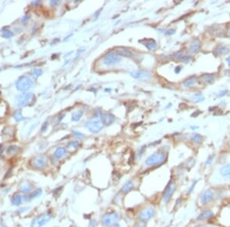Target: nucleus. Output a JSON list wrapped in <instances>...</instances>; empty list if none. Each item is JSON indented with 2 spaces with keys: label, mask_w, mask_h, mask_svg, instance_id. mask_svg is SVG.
Segmentation results:
<instances>
[{
  "label": "nucleus",
  "mask_w": 230,
  "mask_h": 227,
  "mask_svg": "<svg viewBox=\"0 0 230 227\" xmlns=\"http://www.w3.org/2000/svg\"><path fill=\"white\" fill-rule=\"evenodd\" d=\"M166 160V156L163 153L161 152H156L153 154L146 161V164L147 166H157L163 164Z\"/></svg>",
  "instance_id": "f257e3e1"
},
{
  "label": "nucleus",
  "mask_w": 230,
  "mask_h": 227,
  "mask_svg": "<svg viewBox=\"0 0 230 227\" xmlns=\"http://www.w3.org/2000/svg\"><path fill=\"white\" fill-rule=\"evenodd\" d=\"M120 57L113 52H109L106 54L103 58V63L106 66H113L118 64L120 62Z\"/></svg>",
  "instance_id": "f03ea898"
},
{
  "label": "nucleus",
  "mask_w": 230,
  "mask_h": 227,
  "mask_svg": "<svg viewBox=\"0 0 230 227\" xmlns=\"http://www.w3.org/2000/svg\"><path fill=\"white\" fill-rule=\"evenodd\" d=\"M32 86V81L31 79L26 76L21 77L17 81L16 87L19 91H26L28 89H30Z\"/></svg>",
  "instance_id": "7ed1b4c3"
},
{
  "label": "nucleus",
  "mask_w": 230,
  "mask_h": 227,
  "mask_svg": "<svg viewBox=\"0 0 230 227\" xmlns=\"http://www.w3.org/2000/svg\"><path fill=\"white\" fill-rule=\"evenodd\" d=\"M51 219V214L47 213L45 214L41 215L39 217H36L32 220L31 223V227H42L49 222V220Z\"/></svg>",
  "instance_id": "20e7f679"
},
{
  "label": "nucleus",
  "mask_w": 230,
  "mask_h": 227,
  "mask_svg": "<svg viewBox=\"0 0 230 227\" xmlns=\"http://www.w3.org/2000/svg\"><path fill=\"white\" fill-rule=\"evenodd\" d=\"M104 124L100 120H90L87 122L86 127L89 129V131L93 133H98L101 132L104 128Z\"/></svg>",
  "instance_id": "39448f33"
},
{
  "label": "nucleus",
  "mask_w": 230,
  "mask_h": 227,
  "mask_svg": "<svg viewBox=\"0 0 230 227\" xmlns=\"http://www.w3.org/2000/svg\"><path fill=\"white\" fill-rule=\"evenodd\" d=\"M119 219V216L117 213L115 212L114 213H110L108 214H106L105 217L102 218V224L105 226H111L112 225H114L117 222Z\"/></svg>",
  "instance_id": "423d86ee"
},
{
  "label": "nucleus",
  "mask_w": 230,
  "mask_h": 227,
  "mask_svg": "<svg viewBox=\"0 0 230 227\" xmlns=\"http://www.w3.org/2000/svg\"><path fill=\"white\" fill-rule=\"evenodd\" d=\"M155 214V209L154 207H147L143 209V210L139 213V219L141 220L142 222H145L147 220H150L154 217V215Z\"/></svg>",
  "instance_id": "0eeeda50"
},
{
  "label": "nucleus",
  "mask_w": 230,
  "mask_h": 227,
  "mask_svg": "<svg viewBox=\"0 0 230 227\" xmlns=\"http://www.w3.org/2000/svg\"><path fill=\"white\" fill-rule=\"evenodd\" d=\"M34 99H35L34 94H31V93H23V94L18 96L17 102H18L19 106H25L26 104L29 103L30 101H32Z\"/></svg>",
  "instance_id": "6e6552de"
},
{
  "label": "nucleus",
  "mask_w": 230,
  "mask_h": 227,
  "mask_svg": "<svg viewBox=\"0 0 230 227\" xmlns=\"http://www.w3.org/2000/svg\"><path fill=\"white\" fill-rule=\"evenodd\" d=\"M176 184L174 183L169 184L168 186L166 187V190H164V193L163 194V200L165 202H168L170 197L173 196L174 193L176 190Z\"/></svg>",
  "instance_id": "1a4fd4ad"
},
{
  "label": "nucleus",
  "mask_w": 230,
  "mask_h": 227,
  "mask_svg": "<svg viewBox=\"0 0 230 227\" xmlns=\"http://www.w3.org/2000/svg\"><path fill=\"white\" fill-rule=\"evenodd\" d=\"M101 117V122L104 125H111L112 122H114L115 119V117L114 115H112L111 113H102L100 116Z\"/></svg>",
  "instance_id": "9d476101"
},
{
  "label": "nucleus",
  "mask_w": 230,
  "mask_h": 227,
  "mask_svg": "<svg viewBox=\"0 0 230 227\" xmlns=\"http://www.w3.org/2000/svg\"><path fill=\"white\" fill-rule=\"evenodd\" d=\"M131 76L132 77H134V79L137 80H147L150 77V73H148L147 71H135L131 73Z\"/></svg>",
  "instance_id": "9b49d317"
},
{
  "label": "nucleus",
  "mask_w": 230,
  "mask_h": 227,
  "mask_svg": "<svg viewBox=\"0 0 230 227\" xmlns=\"http://www.w3.org/2000/svg\"><path fill=\"white\" fill-rule=\"evenodd\" d=\"M116 54L118 56H123L126 57H134V53L131 50L125 48H117L115 49Z\"/></svg>",
  "instance_id": "f8f14e48"
},
{
  "label": "nucleus",
  "mask_w": 230,
  "mask_h": 227,
  "mask_svg": "<svg viewBox=\"0 0 230 227\" xmlns=\"http://www.w3.org/2000/svg\"><path fill=\"white\" fill-rule=\"evenodd\" d=\"M213 193L211 190H206L203 194L201 195V198H200V201L203 204H206L209 202H210L212 199H213Z\"/></svg>",
  "instance_id": "ddd939ff"
},
{
  "label": "nucleus",
  "mask_w": 230,
  "mask_h": 227,
  "mask_svg": "<svg viewBox=\"0 0 230 227\" xmlns=\"http://www.w3.org/2000/svg\"><path fill=\"white\" fill-rule=\"evenodd\" d=\"M46 159L43 157H39V158H36V159H34L33 161H32V164L36 168L38 169H42V168H44L46 165Z\"/></svg>",
  "instance_id": "4468645a"
},
{
  "label": "nucleus",
  "mask_w": 230,
  "mask_h": 227,
  "mask_svg": "<svg viewBox=\"0 0 230 227\" xmlns=\"http://www.w3.org/2000/svg\"><path fill=\"white\" fill-rule=\"evenodd\" d=\"M200 41L199 40H197V39H196V40L193 41V42L190 44L188 50H189V51L191 54H197L199 51V50H200Z\"/></svg>",
  "instance_id": "2eb2a0df"
},
{
  "label": "nucleus",
  "mask_w": 230,
  "mask_h": 227,
  "mask_svg": "<svg viewBox=\"0 0 230 227\" xmlns=\"http://www.w3.org/2000/svg\"><path fill=\"white\" fill-rule=\"evenodd\" d=\"M220 174H221L223 178H226V179H230V163L221 167Z\"/></svg>",
  "instance_id": "dca6fc26"
},
{
  "label": "nucleus",
  "mask_w": 230,
  "mask_h": 227,
  "mask_svg": "<svg viewBox=\"0 0 230 227\" xmlns=\"http://www.w3.org/2000/svg\"><path fill=\"white\" fill-rule=\"evenodd\" d=\"M214 216V213H212L211 210H206V211L203 212L202 213H200L199 215V217H197V220L199 221H203V220H206L212 218Z\"/></svg>",
  "instance_id": "f3484780"
},
{
  "label": "nucleus",
  "mask_w": 230,
  "mask_h": 227,
  "mask_svg": "<svg viewBox=\"0 0 230 227\" xmlns=\"http://www.w3.org/2000/svg\"><path fill=\"white\" fill-rule=\"evenodd\" d=\"M67 150L65 148H59L55 150V153H54V156L57 159H62L67 155Z\"/></svg>",
  "instance_id": "a211bd4d"
},
{
  "label": "nucleus",
  "mask_w": 230,
  "mask_h": 227,
  "mask_svg": "<svg viewBox=\"0 0 230 227\" xmlns=\"http://www.w3.org/2000/svg\"><path fill=\"white\" fill-rule=\"evenodd\" d=\"M84 114V112L82 110H76L71 115V120L74 122H78L82 119V116Z\"/></svg>",
  "instance_id": "6ab92c4d"
},
{
  "label": "nucleus",
  "mask_w": 230,
  "mask_h": 227,
  "mask_svg": "<svg viewBox=\"0 0 230 227\" xmlns=\"http://www.w3.org/2000/svg\"><path fill=\"white\" fill-rule=\"evenodd\" d=\"M216 52L218 55H226L229 53V50L225 46H219L216 49Z\"/></svg>",
  "instance_id": "aec40b11"
},
{
  "label": "nucleus",
  "mask_w": 230,
  "mask_h": 227,
  "mask_svg": "<svg viewBox=\"0 0 230 227\" xmlns=\"http://www.w3.org/2000/svg\"><path fill=\"white\" fill-rule=\"evenodd\" d=\"M144 45H145V47L147 49L150 50V51H152V50H154L157 48V42L154 40L150 39V40H147L144 43Z\"/></svg>",
  "instance_id": "412c9836"
},
{
  "label": "nucleus",
  "mask_w": 230,
  "mask_h": 227,
  "mask_svg": "<svg viewBox=\"0 0 230 227\" xmlns=\"http://www.w3.org/2000/svg\"><path fill=\"white\" fill-rule=\"evenodd\" d=\"M31 190H32V187H31L30 184L23 183L22 184L20 185V191L23 194H28L31 191Z\"/></svg>",
  "instance_id": "4be33fe9"
},
{
  "label": "nucleus",
  "mask_w": 230,
  "mask_h": 227,
  "mask_svg": "<svg viewBox=\"0 0 230 227\" xmlns=\"http://www.w3.org/2000/svg\"><path fill=\"white\" fill-rule=\"evenodd\" d=\"M134 184L133 182H128V183H127L126 184H124V186H123V187L121 188V192L124 193V194H126V193L131 191V190L134 188Z\"/></svg>",
  "instance_id": "5701e85b"
},
{
  "label": "nucleus",
  "mask_w": 230,
  "mask_h": 227,
  "mask_svg": "<svg viewBox=\"0 0 230 227\" xmlns=\"http://www.w3.org/2000/svg\"><path fill=\"white\" fill-rule=\"evenodd\" d=\"M22 197L20 195H15L13 196V197L12 198V203L13 205H16V206H18V205L21 204V203L22 202Z\"/></svg>",
  "instance_id": "b1692460"
},
{
  "label": "nucleus",
  "mask_w": 230,
  "mask_h": 227,
  "mask_svg": "<svg viewBox=\"0 0 230 227\" xmlns=\"http://www.w3.org/2000/svg\"><path fill=\"white\" fill-rule=\"evenodd\" d=\"M202 79L206 83H212L214 82L215 77H213V75H211V74H205V75L203 76Z\"/></svg>",
  "instance_id": "393cba45"
},
{
  "label": "nucleus",
  "mask_w": 230,
  "mask_h": 227,
  "mask_svg": "<svg viewBox=\"0 0 230 227\" xmlns=\"http://www.w3.org/2000/svg\"><path fill=\"white\" fill-rule=\"evenodd\" d=\"M196 82H197V78L195 77H189V79L186 80L184 81L183 85L185 86H186V87H189V86H193Z\"/></svg>",
  "instance_id": "a878e982"
},
{
  "label": "nucleus",
  "mask_w": 230,
  "mask_h": 227,
  "mask_svg": "<svg viewBox=\"0 0 230 227\" xmlns=\"http://www.w3.org/2000/svg\"><path fill=\"white\" fill-rule=\"evenodd\" d=\"M42 194V190H40V189H38V190H34V191L32 192L30 195H28V200L34 199V198H36V197H39V196L41 195Z\"/></svg>",
  "instance_id": "bb28decb"
},
{
  "label": "nucleus",
  "mask_w": 230,
  "mask_h": 227,
  "mask_svg": "<svg viewBox=\"0 0 230 227\" xmlns=\"http://www.w3.org/2000/svg\"><path fill=\"white\" fill-rule=\"evenodd\" d=\"M42 71L41 69H35V70H33V71H32V75L34 77L36 78H38L39 77H40V76L42 75Z\"/></svg>",
  "instance_id": "cd10ccee"
},
{
  "label": "nucleus",
  "mask_w": 230,
  "mask_h": 227,
  "mask_svg": "<svg viewBox=\"0 0 230 227\" xmlns=\"http://www.w3.org/2000/svg\"><path fill=\"white\" fill-rule=\"evenodd\" d=\"M80 143L77 141H74V142H70L68 144V148H77L78 146H79Z\"/></svg>",
  "instance_id": "c85d7f7f"
},
{
  "label": "nucleus",
  "mask_w": 230,
  "mask_h": 227,
  "mask_svg": "<svg viewBox=\"0 0 230 227\" xmlns=\"http://www.w3.org/2000/svg\"><path fill=\"white\" fill-rule=\"evenodd\" d=\"M192 139H193V141L194 142L196 143H200L201 142H202L203 139L202 137H201V136H200V135H198V134H195V135H193V137H192Z\"/></svg>",
  "instance_id": "c756f323"
},
{
  "label": "nucleus",
  "mask_w": 230,
  "mask_h": 227,
  "mask_svg": "<svg viewBox=\"0 0 230 227\" xmlns=\"http://www.w3.org/2000/svg\"><path fill=\"white\" fill-rule=\"evenodd\" d=\"M193 100L196 101V102H200V101L203 100L204 98L201 94H196L193 95Z\"/></svg>",
  "instance_id": "7c9ffc66"
},
{
  "label": "nucleus",
  "mask_w": 230,
  "mask_h": 227,
  "mask_svg": "<svg viewBox=\"0 0 230 227\" xmlns=\"http://www.w3.org/2000/svg\"><path fill=\"white\" fill-rule=\"evenodd\" d=\"M2 36H3V37H5V38H11L12 36H13V33L11 32V31L5 29V30H4L3 32H2Z\"/></svg>",
  "instance_id": "2f4dec72"
},
{
  "label": "nucleus",
  "mask_w": 230,
  "mask_h": 227,
  "mask_svg": "<svg viewBox=\"0 0 230 227\" xmlns=\"http://www.w3.org/2000/svg\"><path fill=\"white\" fill-rule=\"evenodd\" d=\"M15 119H16L17 121H21V120L23 119V117L22 116V113L21 112H18V113H16V115L14 116Z\"/></svg>",
  "instance_id": "473e14b6"
},
{
  "label": "nucleus",
  "mask_w": 230,
  "mask_h": 227,
  "mask_svg": "<svg viewBox=\"0 0 230 227\" xmlns=\"http://www.w3.org/2000/svg\"><path fill=\"white\" fill-rule=\"evenodd\" d=\"M17 149H18V148H17L16 146H10L9 148H8L7 152L9 154H13V151H17Z\"/></svg>",
  "instance_id": "72a5a7b5"
},
{
  "label": "nucleus",
  "mask_w": 230,
  "mask_h": 227,
  "mask_svg": "<svg viewBox=\"0 0 230 227\" xmlns=\"http://www.w3.org/2000/svg\"><path fill=\"white\" fill-rule=\"evenodd\" d=\"M183 53L182 51H178V52L174 54L173 57H174V58H177V59H178V58H182L183 57Z\"/></svg>",
  "instance_id": "f704fd0d"
},
{
  "label": "nucleus",
  "mask_w": 230,
  "mask_h": 227,
  "mask_svg": "<svg viewBox=\"0 0 230 227\" xmlns=\"http://www.w3.org/2000/svg\"><path fill=\"white\" fill-rule=\"evenodd\" d=\"M74 136L76 138H78V139H83V138L85 137V136H84L83 134L78 132H74Z\"/></svg>",
  "instance_id": "c9c22d12"
},
{
  "label": "nucleus",
  "mask_w": 230,
  "mask_h": 227,
  "mask_svg": "<svg viewBox=\"0 0 230 227\" xmlns=\"http://www.w3.org/2000/svg\"><path fill=\"white\" fill-rule=\"evenodd\" d=\"M181 59H182L183 61L187 63V62H189L192 60V57L190 56H183Z\"/></svg>",
  "instance_id": "e433bc0d"
},
{
  "label": "nucleus",
  "mask_w": 230,
  "mask_h": 227,
  "mask_svg": "<svg viewBox=\"0 0 230 227\" xmlns=\"http://www.w3.org/2000/svg\"><path fill=\"white\" fill-rule=\"evenodd\" d=\"M196 184H197V182H194V183H193V184L191 185V187H190V188H189V190H188V193H189V194H190V193H191V192L193 191V189H194L195 186H196Z\"/></svg>",
  "instance_id": "4c0bfd02"
},
{
  "label": "nucleus",
  "mask_w": 230,
  "mask_h": 227,
  "mask_svg": "<svg viewBox=\"0 0 230 227\" xmlns=\"http://www.w3.org/2000/svg\"><path fill=\"white\" fill-rule=\"evenodd\" d=\"M174 33H175V30H174V29L168 30V31H167V32H166V35H173V34H174Z\"/></svg>",
  "instance_id": "58836bf2"
},
{
  "label": "nucleus",
  "mask_w": 230,
  "mask_h": 227,
  "mask_svg": "<svg viewBox=\"0 0 230 227\" xmlns=\"http://www.w3.org/2000/svg\"><path fill=\"white\" fill-rule=\"evenodd\" d=\"M212 159H213V156H210V157H209V158H208V160L206 161V164H210L211 162H212Z\"/></svg>",
  "instance_id": "ea45409f"
},
{
  "label": "nucleus",
  "mask_w": 230,
  "mask_h": 227,
  "mask_svg": "<svg viewBox=\"0 0 230 227\" xmlns=\"http://www.w3.org/2000/svg\"><path fill=\"white\" fill-rule=\"evenodd\" d=\"M181 71V67H177L175 68V73L176 74H179Z\"/></svg>",
  "instance_id": "a19ab883"
},
{
  "label": "nucleus",
  "mask_w": 230,
  "mask_h": 227,
  "mask_svg": "<svg viewBox=\"0 0 230 227\" xmlns=\"http://www.w3.org/2000/svg\"><path fill=\"white\" fill-rule=\"evenodd\" d=\"M28 19H29V16L27 15V16H25V18H24V19L22 20V21L23 22H26V21H28Z\"/></svg>",
  "instance_id": "79ce46f5"
},
{
  "label": "nucleus",
  "mask_w": 230,
  "mask_h": 227,
  "mask_svg": "<svg viewBox=\"0 0 230 227\" xmlns=\"http://www.w3.org/2000/svg\"><path fill=\"white\" fill-rule=\"evenodd\" d=\"M47 125H48V123H47V122H45V125H43V127H42V131L45 130V129L47 128Z\"/></svg>",
  "instance_id": "37998d69"
},
{
  "label": "nucleus",
  "mask_w": 230,
  "mask_h": 227,
  "mask_svg": "<svg viewBox=\"0 0 230 227\" xmlns=\"http://www.w3.org/2000/svg\"><path fill=\"white\" fill-rule=\"evenodd\" d=\"M227 63H228V65L230 67V57L227 58Z\"/></svg>",
  "instance_id": "c03bdc74"
},
{
  "label": "nucleus",
  "mask_w": 230,
  "mask_h": 227,
  "mask_svg": "<svg viewBox=\"0 0 230 227\" xmlns=\"http://www.w3.org/2000/svg\"><path fill=\"white\" fill-rule=\"evenodd\" d=\"M59 2H51V4H53L54 5H57V4H59Z\"/></svg>",
  "instance_id": "a18cd8bd"
},
{
  "label": "nucleus",
  "mask_w": 230,
  "mask_h": 227,
  "mask_svg": "<svg viewBox=\"0 0 230 227\" xmlns=\"http://www.w3.org/2000/svg\"><path fill=\"white\" fill-rule=\"evenodd\" d=\"M196 227H207V226H196Z\"/></svg>",
  "instance_id": "49530a36"
}]
</instances>
